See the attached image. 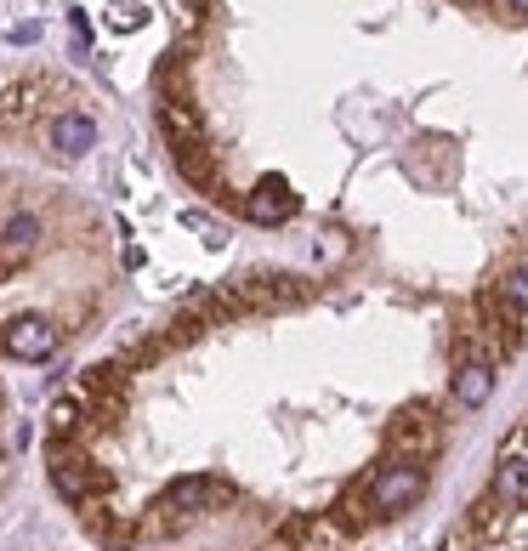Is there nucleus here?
<instances>
[{
	"label": "nucleus",
	"instance_id": "obj_12",
	"mask_svg": "<svg viewBox=\"0 0 528 551\" xmlns=\"http://www.w3.org/2000/svg\"><path fill=\"white\" fill-rule=\"evenodd\" d=\"M40 97H46V86H40V80H12V86H0V125L29 120V114L40 108Z\"/></svg>",
	"mask_w": 528,
	"mask_h": 551
},
{
	"label": "nucleus",
	"instance_id": "obj_1",
	"mask_svg": "<svg viewBox=\"0 0 528 551\" xmlns=\"http://www.w3.org/2000/svg\"><path fill=\"white\" fill-rule=\"evenodd\" d=\"M46 472H52V489L69 500V506L108 500V489H114V478H108L103 466L91 461V455H80V449H69V444H46Z\"/></svg>",
	"mask_w": 528,
	"mask_h": 551
},
{
	"label": "nucleus",
	"instance_id": "obj_6",
	"mask_svg": "<svg viewBox=\"0 0 528 551\" xmlns=\"http://www.w3.org/2000/svg\"><path fill=\"white\" fill-rule=\"evenodd\" d=\"M0 353L23 358V364H40V358L57 353V324L40 319V313H18L12 324H0Z\"/></svg>",
	"mask_w": 528,
	"mask_h": 551
},
{
	"label": "nucleus",
	"instance_id": "obj_18",
	"mask_svg": "<svg viewBox=\"0 0 528 551\" xmlns=\"http://www.w3.org/2000/svg\"><path fill=\"white\" fill-rule=\"evenodd\" d=\"M35 35H40V23H18V29H12V40H18V46H29Z\"/></svg>",
	"mask_w": 528,
	"mask_h": 551
},
{
	"label": "nucleus",
	"instance_id": "obj_16",
	"mask_svg": "<svg viewBox=\"0 0 528 551\" xmlns=\"http://www.w3.org/2000/svg\"><path fill=\"white\" fill-rule=\"evenodd\" d=\"M35 239H40V222H35V216H12V222H6V245L29 250Z\"/></svg>",
	"mask_w": 528,
	"mask_h": 551
},
{
	"label": "nucleus",
	"instance_id": "obj_7",
	"mask_svg": "<svg viewBox=\"0 0 528 551\" xmlns=\"http://www.w3.org/2000/svg\"><path fill=\"white\" fill-rule=\"evenodd\" d=\"M296 211H301V199H296V188H290L284 177H262L245 194V216L256 222V228H279V222H290Z\"/></svg>",
	"mask_w": 528,
	"mask_h": 551
},
{
	"label": "nucleus",
	"instance_id": "obj_9",
	"mask_svg": "<svg viewBox=\"0 0 528 551\" xmlns=\"http://www.w3.org/2000/svg\"><path fill=\"white\" fill-rule=\"evenodd\" d=\"M494 387H500V370H494V358H460L455 381H449V392H455L460 409H483L494 398Z\"/></svg>",
	"mask_w": 528,
	"mask_h": 551
},
{
	"label": "nucleus",
	"instance_id": "obj_14",
	"mask_svg": "<svg viewBox=\"0 0 528 551\" xmlns=\"http://www.w3.org/2000/svg\"><path fill=\"white\" fill-rule=\"evenodd\" d=\"M86 427V409H80V392H74V398H57L52 409H46V438H52V444H69L74 432Z\"/></svg>",
	"mask_w": 528,
	"mask_h": 551
},
{
	"label": "nucleus",
	"instance_id": "obj_8",
	"mask_svg": "<svg viewBox=\"0 0 528 551\" xmlns=\"http://www.w3.org/2000/svg\"><path fill=\"white\" fill-rule=\"evenodd\" d=\"M506 512H523L528 506V466H523V427H511V444L494 466V489H489Z\"/></svg>",
	"mask_w": 528,
	"mask_h": 551
},
{
	"label": "nucleus",
	"instance_id": "obj_11",
	"mask_svg": "<svg viewBox=\"0 0 528 551\" xmlns=\"http://www.w3.org/2000/svg\"><path fill=\"white\" fill-rule=\"evenodd\" d=\"M159 125H165V137H171V148L205 143V125H199V114H194L188 103H176V97H165V103H159Z\"/></svg>",
	"mask_w": 528,
	"mask_h": 551
},
{
	"label": "nucleus",
	"instance_id": "obj_17",
	"mask_svg": "<svg viewBox=\"0 0 528 551\" xmlns=\"http://www.w3.org/2000/svg\"><path fill=\"white\" fill-rule=\"evenodd\" d=\"M347 250H352V239H347L341 228H330V233H324V262H341Z\"/></svg>",
	"mask_w": 528,
	"mask_h": 551
},
{
	"label": "nucleus",
	"instance_id": "obj_10",
	"mask_svg": "<svg viewBox=\"0 0 528 551\" xmlns=\"http://www.w3.org/2000/svg\"><path fill=\"white\" fill-rule=\"evenodd\" d=\"M91 143H97V120H91V114L69 108V114H57L52 120V148L63 154V160H80Z\"/></svg>",
	"mask_w": 528,
	"mask_h": 551
},
{
	"label": "nucleus",
	"instance_id": "obj_5",
	"mask_svg": "<svg viewBox=\"0 0 528 551\" xmlns=\"http://www.w3.org/2000/svg\"><path fill=\"white\" fill-rule=\"evenodd\" d=\"M233 285L245 296V313H279V307H301L313 296V285L296 273H256V279H233Z\"/></svg>",
	"mask_w": 528,
	"mask_h": 551
},
{
	"label": "nucleus",
	"instance_id": "obj_4",
	"mask_svg": "<svg viewBox=\"0 0 528 551\" xmlns=\"http://www.w3.org/2000/svg\"><path fill=\"white\" fill-rule=\"evenodd\" d=\"M239 500V489H233L228 478H211V472H194V478H176L165 495L154 500V512H171V517H205V512H222V506H233Z\"/></svg>",
	"mask_w": 528,
	"mask_h": 551
},
{
	"label": "nucleus",
	"instance_id": "obj_15",
	"mask_svg": "<svg viewBox=\"0 0 528 551\" xmlns=\"http://www.w3.org/2000/svg\"><path fill=\"white\" fill-rule=\"evenodd\" d=\"M335 523H341V529H364V523H370V500H364V478H352L347 489H341V500H335Z\"/></svg>",
	"mask_w": 528,
	"mask_h": 551
},
{
	"label": "nucleus",
	"instance_id": "obj_3",
	"mask_svg": "<svg viewBox=\"0 0 528 551\" xmlns=\"http://www.w3.org/2000/svg\"><path fill=\"white\" fill-rule=\"evenodd\" d=\"M421 495H426V466H415V461H387L381 472H370V483H364L370 517H398Z\"/></svg>",
	"mask_w": 528,
	"mask_h": 551
},
{
	"label": "nucleus",
	"instance_id": "obj_19",
	"mask_svg": "<svg viewBox=\"0 0 528 551\" xmlns=\"http://www.w3.org/2000/svg\"><path fill=\"white\" fill-rule=\"evenodd\" d=\"M500 6H506L511 23H523V12H528V0H500Z\"/></svg>",
	"mask_w": 528,
	"mask_h": 551
},
{
	"label": "nucleus",
	"instance_id": "obj_13",
	"mask_svg": "<svg viewBox=\"0 0 528 551\" xmlns=\"http://www.w3.org/2000/svg\"><path fill=\"white\" fill-rule=\"evenodd\" d=\"M176 154V171L194 182V188H205V194H216V160L205 143H188V148H171Z\"/></svg>",
	"mask_w": 528,
	"mask_h": 551
},
{
	"label": "nucleus",
	"instance_id": "obj_2",
	"mask_svg": "<svg viewBox=\"0 0 528 551\" xmlns=\"http://www.w3.org/2000/svg\"><path fill=\"white\" fill-rule=\"evenodd\" d=\"M387 449H392V461H415L426 466L432 455L443 449V421H438V409L432 404H409L392 415V427H387Z\"/></svg>",
	"mask_w": 528,
	"mask_h": 551
}]
</instances>
